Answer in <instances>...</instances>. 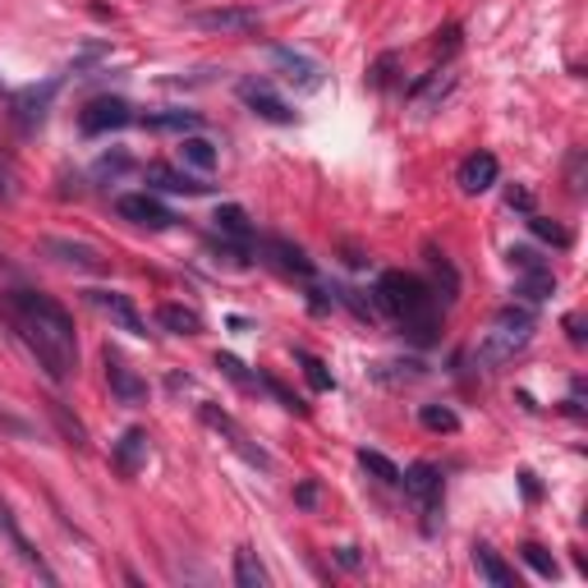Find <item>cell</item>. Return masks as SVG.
Wrapping results in <instances>:
<instances>
[{
	"instance_id": "6da1fadb",
	"label": "cell",
	"mask_w": 588,
	"mask_h": 588,
	"mask_svg": "<svg viewBox=\"0 0 588 588\" xmlns=\"http://www.w3.org/2000/svg\"><path fill=\"white\" fill-rule=\"evenodd\" d=\"M6 318H10L14 336L28 345V354L38 359V368H42L51 382H70V378H74V368H79L74 318H70L51 295L10 290V295H6Z\"/></svg>"
},
{
	"instance_id": "7a4b0ae2",
	"label": "cell",
	"mask_w": 588,
	"mask_h": 588,
	"mask_svg": "<svg viewBox=\"0 0 588 588\" xmlns=\"http://www.w3.org/2000/svg\"><path fill=\"white\" fill-rule=\"evenodd\" d=\"M378 308L405 327V336L419 340V345H432L442 331V303L432 299V290L410 271H382L378 276Z\"/></svg>"
},
{
	"instance_id": "3957f363",
	"label": "cell",
	"mask_w": 588,
	"mask_h": 588,
	"mask_svg": "<svg viewBox=\"0 0 588 588\" xmlns=\"http://www.w3.org/2000/svg\"><path fill=\"white\" fill-rule=\"evenodd\" d=\"M534 331H538L534 308H529V303H510V308H502V313L492 318V327L483 331L474 359H478L483 368H502V363H510L524 345H529Z\"/></svg>"
},
{
	"instance_id": "277c9868",
	"label": "cell",
	"mask_w": 588,
	"mask_h": 588,
	"mask_svg": "<svg viewBox=\"0 0 588 588\" xmlns=\"http://www.w3.org/2000/svg\"><path fill=\"white\" fill-rule=\"evenodd\" d=\"M400 483H405L410 502H414L419 515H423V534H437V515H442V470H437V464H427V460H419V464H410V470L400 474Z\"/></svg>"
},
{
	"instance_id": "5b68a950",
	"label": "cell",
	"mask_w": 588,
	"mask_h": 588,
	"mask_svg": "<svg viewBox=\"0 0 588 588\" xmlns=\"http://www.w3.org/2000/svg\"><path fill=\"white\" fill-rule=\"evenodd\" d=\"M239 102L249 106L254 115H262V120H271V125H295V111H290V102L281 97V92L271 87V79H239Z\"/></svg>"
},
{
	"instance_id": "8992f818",
	"label": "cell",
	"mask_w": 588,
	"mask_h": 588,
	"mask_svg": "<svg viewBox=\"0 0 588 588\" xmlns=\"http://www.w3.org/2000/svg\"><path fill=\"white\" fill-rule=\"evenodd\" d=\"M134 120L130 102H120V97H92L83 111H79V134L83 138H102L111 130H125Z\"/></svg>"
},
{
	"instance_id": "52a82bcc",
	"label": "cell",
	"mask_w": 588,
	"mask_h": 588,
	"mask_svg": "<svg viewBox=\"0 0 588 588\" xmlns=\"http://www.w3.org/2000/svg\"><path fill=\"white\" fill-rule=\"evenodd\" d=\"M55 92H60V79H47L42 87H23V92H14V97H10V115H14V125L23 134H33L42 120H47Z\"/></svg>"
},
{
	"instance_id": "ba28073f",
	"label": "cell",
	"mask_w": 588,
	"mask_h": 588,
	"mask_svg": "<svg viewBox=\"0 0 588 588\" xmlns=\"http://www.w3.org/2000/svg\"><path fill=\"white\" fill-rule=\"evenodd\" d=\"M271 65L281 70V79H286L295 92H322V83H327V74H322L318 60H308V55H299V51H290V47H276V51H271Z\"/></svg>"
},
{
	"instance_id": "9c48e42d",
	"label": "cell",
	"mask_w": 588,
	"mask_h": 588,
	"mask_svg": "<svg viewBox=\"0 0 588 588\" xmlns=\"http://www.w3.org/2000/svg\"><path fill=\"white\" fill-rule=\"evenodd\" d=\"M115 212L125 216V221L143 226V230H166V226H175V212L162 198H152V194H125V198H115Z\"/></svg>"
},
{
	"instance_id": "30bf717a",
	"label": "cell",
	"mask_w": 588,
	"mask_h": 588,
	"mask_svg": "<svg viewBox=\"0 0 588 588\" xmlns=\"http://www.w3.org/2000/svg\"><path fill=\"white\" fill-rule=\"evenodd\" d=\"M87 303L97 308L102 318H111L120 331H130V336H147V322L143 313L130 303V295H120V290H87Z\"/></svg>"
},
{
	"instance_id": "8fae6325",
	"label": "cell",
	"mask_w": 588,
	"mask_h": 588,
	"mask_svg": "<svg viewBox=\"0 0 588 588\" xmlns=\"http://www.w3.org/2000/svg\"><path fill=\"white\" fill-rule=\"evenodd\" d=\"M106 382H111V395L120 405H130V410L147 405V382L138 378V368H130L115 350H106Z\"/></svg>"
},
{
	"instance_id": "7c38bea8",
	"label": "cell",
	"mask_w": 588,
	"mask_h": 588,
	"mask_svg": "<svg viewBox=\"0 0 588 588\" xmlns=\"http://www.w3.org/2000/svg\"><path fill=\"white\" fill-rule=\"evenodd\" d=\"M143 179H147V189H162V194H184V198H203L212 184L207 179H194L189 171H175V166H166V162H152L147 171H143Z\"/></svg>"
},
{
	"instance_id": "4fadbf2b",
	"label": "cell",
	"mask_w": 588,
	"mask_h": 588,
	"mask_svg": "<svg viewBox=\"0 0 588 588\" xmlns=\"http://www.w3.org/2000/svg\"><path fill=\"white\" fill-rule=\"evenodd\" d=\"M497 175H502V166H497L492 152H470V157L460 162V171H455V184L474 198V194H487L492 184H497Z\"/></svg>"
},
{
	"instance_id": "5bb4252c",
	"label": "cell",
	"mask_w": 588,
	"mask_h": 588,
	"mask_svg": "<svg viewBox=\"0 0 588 588\" xmlns=\"http://www.w3.org/2000/svg\"><path fill=\"white\" fill-rule=\"evenodd\" d=\"M194 23L203 33H230V38H249L262 28L258 10H207V14H194Z\"/></svg>"
},
{
	"instance_id": "9a60e30c",
	"label": "cell",
	"mask_w": 588,
	"mask_h": 588,
	"mask_svg": "<svg viewBox=\"0 0 588 588\" xmlns=\"http://www.w3.org/2000/svg\"><path fill=\"white\" fill-rule=\"evenodd\" d=\"M147 455H152V446H147V432H143V427H125V432H120V442L111 446L115 470L125 474V478H134V474L143 470Z\"/></svg>"
},
{
	"instance_id": "2e32d148",
	"label": "cell",
	"mask_w": 588,
	"mask_h": 588,
	"mask_svg": "<svg viewBox=\"0 0 588 588\" xmlns=\"http://www.w3.org/2000/svg\"><path fill=\"white\" fill-rule=\"evenodd\" d=\"M212 221H216V230H221V235L230 239V249L249 254V244H254V221H249V212L235 207V203H226V207H216Z\"/></svg>"
},
{
	"instance_id": "e0dca14e",
	"label": "cell",
	"mask_w": 588,
	"mask_h": 588,
	"mask_svg": "<svg viewBox=\"0 0 588 588\" xmlns=\"http://www.w3.org/2000/svg\"><path fill=\"white\" fill-rule=\"evenodd\" d=\"M0 534H6V538H10V547H14V556H19V561H23V566H33V570H38V575H42L47 584H55V575H51V570L42 566V556H38V547H33V543H28V538H23V529H19V524H14V510H10L6 502H0Z\"/></svg>"
},
{
	"instance_id": "ac0fdd59",
	"label": "cell",
	"mask_w": 588,
	"mask_h": 588,
	"mask_svg": "<svg viewBox=\"0 0 588 588\" xmlns=\"http://www.w3.org/2000/svg\"><path fill=\"white\" fill-rule=\"evenodd\" d=\"M42 249L65 262V267H79V271H102V254L92 244H79V239H42Z\"/></svg>"
},
{
	"instance_id": "d6986e66",
	"label": "cell",
	"mask_w": 588,
	"mask_h": 588,
	"mask_svg": "<svg viewBox=\"0 0 588 588\" xmlns=\"http://www.w3.org/2000/svg\"><path fill=\"white\" fill-rule=\"evenodd\" d=\"M203 423H207V427H216V432H226V437H230V446H235V451H239L244 460L262 464V470L271 464V460H267L262 451H254V446H249V437H244V432H239V423H235V419H230L226 410H216V405H203Z\"/></svg>"
},
{
	"instance_id": "ffe728a7",
	"label": "cell",
	"mask_w": 588,
	"mask_h": 588,
	"mask_svg": "<svg viewBox=\"0 0 588 588\" xmlns=\"http://www.w3.org/2000/svg\"><path fill=\"white\" fill-rule=\"evenodd\" d=\"M427 267H432V299H437V303H455V295H460V276H455V267H451V258L442 254V249H432V244H427Z\"/></svg>"
},
{
	"instance_id": "44dd1931",
	"label": "cell",
	"mask_w": 588,
	"mask_h": 588,
	"mask_svg": "<svg viewBox=\"0 0 588 588\" xmlns=\"http://www.w3.org/2000/svg\"><path fill=\"white\" fill-rule=\"evenodd\" d=\"M451 87H455V74H451L446 65L432 70L427 79H419V83L410 87V106H414V111H432L442 97H451Z\"/></svg>"
},
{
	"instance_id": "7402d4cb",
	"label": "cell",
	"mask_w": 588,
	"mask_h": 588,
	"mask_svg": "<svg viewBox=\"0 0 588 588\" xmlns=\"http://www.w3.org/2000/svg\"><path fill=\"white\" fill-rule=\"evenodd\" d=\"M157 322L171 331V336H198L203 331V313L189 303H162L157 308Z\"/></svg>"
},
{
	"instance_id": "603a6c76",
	"label": "cell",
	"mask_w": 588,
	"mask_h": 588,
	"mask_svg": "<svg viewBox=\"0 0 588 588\" xmlns=\"http://www.w3.org/2000/svg\"><path fill=\"white\" fill-rule=\"evenodd\" d=\"M474 566H478V575H483L492 588H515V570L502 561V551H492L487 543L474 547Z\"/></svg>"
},
{
	"instance_id": "cb8c5ba5",
	"label": "cell",
	"mask_w": 588,
	"mask_h": 588,
	"mask_svg": "<svg viewBox=\"0 0 588 588\" xmlns=\"http://www.w3.org/2000/svg\"><path fill=\"white\" fill-rule=\"evenodd\" d=\"M216 162H221L216 143H207V138H179V166H189V171H198V175H212Z\"/></svg>"
},
{
	"instance_id": "d4e9b609",
	"label": "cell",
	"mask_w": 588,
	"mask_h": 588,
	"mask_svg": "<svg viewBox=\"0 0 588 588\" xmlns=\"http://www.w3.org/2000/svg\"><path fill=\"white\" fill-rule=\"evenodd\" d=\"M267 249V258L281 267V271H295V276H313V262H308V254L299 249V244H290V239H267L262 244Z\"/></svg>"
},
{
	"instance_id": "484cf974",
	"label": "cell",
	"mask_w": 588,
	"mask_h": 588,
	"mask_svg": "<svg viewBox=\"0 0 588 588\" xmlns=\"http://www.w3.org/2000/svg\"><path fill=\"white\" fill-rule=\"evenodd\" d=\"M235 584H239V588H267V584H271V579H267V566L258 561L254 547H239V551H235Z\"/></svg>"
},
{
	"instance_id": "4316f807",
	"label": "cell",
	"mask_w": 588,
	"mask_h": 588,
	"mask_svg": "<svg viewBox=\"0 0 588 588\" xmlns=\"http://www.w3.org/2000/svg\"><path fill=\"white\" fill-rule=\"evenodd\" d=\"M143 125L162 130V134H189V130L203 125V115H194V111H162V115H143Z\"/></svg>"
},
{
	"instance_id": "83f0119b",
	"label": "cell",
	"mask_w": 588,
	"mask_h": 588,
	"mask_svg": "<svg viewBox=\"0 0 588 588\" xmlns=\"http://www.w3.org/2000/svg\"><path fill=\"white\" fill-rule=\"evenodd\" d=\"M556 290V276L551 267H534V271H519V295L529 299V303H543L547 295Z\"/></svg>"
},
{
	"instance_id": "f1b7e54d",
	"label": "cell",
	"mask_w": 588,
	"mask_h": 588,
	"mask_svg": "<svg viewBox=\"0 0 588 588\" xmlns=\"http://www.w3.org/2000/svg\"><path fill=\"white\" fill-rule=\"evenodd\" d=\"M419 423H423L427 432H460V414H455L451 405H423V410H419Z\"/></svg>"
},
{
	"instance_id": "f546056e",
	"label": "cell",
	"mask_w": 588,
	"mask_h": 588,
	"mask_svg": "<svg viewBox=\"0 0 588 588\" xmlns=\"http://www.w3.org/2000/svg\"><path fill=\"white\" fill-rule=\"evenodd\" d=\"M359 464H363V470H368V474H373V478L391 483V487L400 483V470H395V464H391V460H386L382 451H359Z\"/></svg>"
},
{
	"instance_id": "4dcf8cb0",
	"label": "cell",
	"mask_w": 588,
	"mask_h": 588,
	"mask_svg": "<svg viewBox=\"0 0 588 588\" xmlns=\"http://www.w3.org/2000/svg\"><path fill=\"white\" fill-rule=\"evenodd\" d=\"M295 359L303 363V373H308V382H313L318 391H331L336 382H331V373H327V363L318 359V354H308V350H295Z\"/></svg>"
},
{
	"instance_id": "1f68e13d",
	"label": "cell",
	"mask_w": 588,
	"mask_h": 588,
	"mask_svg": "<svg viewBox=\"0 0 588 588\" xmlns=\"http://www.w3.org/2000/svg\"><path fill=\"white\" fill-rule=\"evenodd\" d=\"M519 551H524V561H529V566L543 575V579H556V556H551L547 547H538V543H524Z\"/></svg>"
},
{
	"instance_id": "d6a6232c",
	"label": "cell",
	"mask_w": 588,
	"mask_h": 588,
	"mask_svg": "<svg viewBox=\"0 0 588 588\" xmlns=\"http://www.w3.org/2000/svg\"><path fill=\"white\" fill-rule=\"evenodd\" d=\"M51 414H55V423H60V427H65L70 437H74V446H87V432H83V423H79V419H70V410L60 405V400H51Z\"/></svg>"
},
{
	"instance_id": "836d02e7",
	"label": "cell",
	"mask_w": 588,
	"mask_h": 588,
	"mask_svg": "<svg viewBox=\"0 0 588 588\" xmlns=\"http://www.w3.org/2000/svg\"><path fill=\"white\" fill-rule=\"evenodd\" d=\"M529 226H534V235H538V239L556 244V249H566V244H570V235H566L561 226H556V221H543V216H529Z\"/></svg>"
},
{
	"instance_id": "e575fe53",
	"label": "cell",
	"mask_w": 588,
	"mask_h": 588,
	"mask_svg": "<svg viewBox=\"0 0 588 588\" xmlns=\"http://www.w3.org/2000/svg\"><path fill=\"white\" fill-rule=\"evenodd\" d=\"M216 368H221V373H226L230 382H239V386H258V378L244 373V363H239L235 354H216Z\"/></svg>"
},
{
	"instance_id": "d590c367",
	"label": "cell",
	"mask_w": 588,
	"mask_h": 588,
	"mask_svg": "<svg viewBox=\"0 0 588 588\" xmlns=\"http://www.w3.org/2000/svg\"><path fill=\"white\" fill-rule=\"evenodd\" d=\"M510 267H515V271H534V267H547V262H543L534 249H510Z\"/></svg>"
},
{
	"instance_id": "8d00e7d4",
	"label": "cell",
	"mask_w": 588,
	"mask_h": 588,
	"mask_svg": "<svg viewBox=\"0 0 588 588\" xmlns=\"http://www.w3.org/2000/svg\"><path fill=\"white\" fill-rule=\"evenodd\" d=\"M318 497H322V487H318V483H299V492H295V502H299L303 510H313Z\"/></svg>"
},
{
	"instance_id": "74e56055",
	"label": "cell",
	"mask_w": 588,
	"mask_h": 588,
	"mask_svg": "<svg viewBox=\"0 0 588 588\" xmlns=\"http://www.w3.org/2000/svg\"><path fill=\"white\" fill-rule=\"evenodd\" d=\"M570 194L575 198L584 194V152H575V157H570Z\"/></svg>"
},
{
	"instance_id": "f35d334b",
	"label": "cell",
	"mask_w": 588,
	"mask_h": 588,
	"mask_svg": "<svg viewBox=\"0 0 588 588\" xmlns=\"http://www.w3.org/2000/svg\"><path fill=\"white\" fill-rule=\"evenodd\" d=\"M130 166H134V162L125 157V152H115V157H102L97 171H102V175H120V171H130Z\"/></svg>"
},
{
	"instance_id": "ab89813d",
	"label": "cell",
	"mask_w": 588,
	"mask_h": 588,
	"mask_svg": "<svg viewBox=\"0 0 588 588\" xmlns=\"http://www.w3.org/2000/svg\"><path fill=\"white\" fill-rule=\"evenodd\" d=\"M10 198H14V189H10V175L0 171V203H10Z\"/></svg>"
}]
</instances>
